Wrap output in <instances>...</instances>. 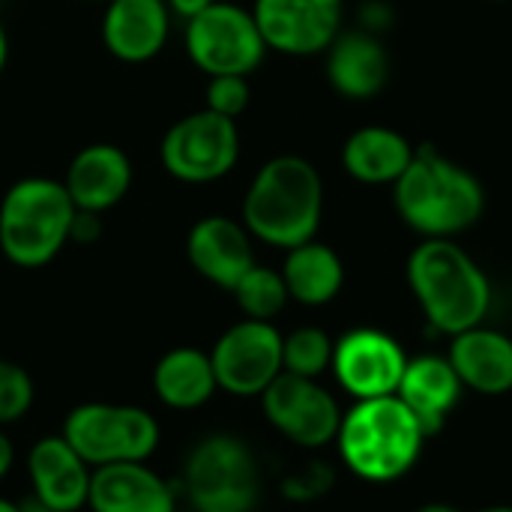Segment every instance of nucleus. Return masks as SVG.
I'll list each match as a JSON object with an SVG mask.
<instances>
[{
  "instance_id": "nucleus-11",
  "label": "nucleus",
  "mask_w": 512,
  "mask_h": 512,
  "mask_svg": "<svg viewBox=\"0 0 512 512\" xmlns=\"http://www.w3.org/2000/svg\"><path fill=\"white\" fill-rule=\"evenodd\" d=\"M258 399L267 423L303 450H321L339 435L342 408L336 396L312 378L282 372Z\"/></svg>"
},
{
  "instance_id": "nucleus-19",
  "label": "nucleus",
  "mask_w": 512,
  "mask_h": 512,
  "mask_svg": "<svg viewBox=\"0 0 512 512\" xmlns=\"http://www.w3.org/2000/svg\"><path fill=\"white\" fill-rule=\"evenodd\" d=\"M327 54V81L345 99H372L390 81V54L369 30L339 33Z\"/></svg>"
},
{
  "instance_id": "nucleus-4",
  "label": "nucleus",
  "mask_w": 512,
  "mask_h": 512,
  "mask_svg": "<svg viewBox=\"0 0 512 512\" xmlns=\"http://www.w3.org/2000/svg\"><path fill=\"white\" fill-rule=\"evenodd\" d=\"M423 444L426 432L399 396L354 402L336 435L345 468L366 483L402 480L420 462Z\"/></svg>"
},
{
  "instance_id": "nucleus-1",
  "label": "nucleus",
  "mask_w": 512,
  "mask_h": 512,
  "mask_svg": "<svg viewBox=\"0 0 512 512\" xmlns=\"http://www.w3.org/2000/svg\"><path fill=\"white\" fill-rule=\"evenodd\" d=\"M324 213V180L303 156H276L258 168L243 198L246 231L276 249L315 240Z\"/></svg>"
},
{
  "instance_id": "nucleus-23",
  "label": "nucleus",
  "mask_w": 512,
  "mask_h": 512,
  "mask_svg": "<svg viewBox=\"0 0 512 512\" xmlns=\"http://www.w3.org/2000/svg\"><path fill=\"white\" fill-rule=\"evenodd\" d=\"M414 159V144L390 126H363L342 147V168L366 186H393Z\"/></svg>"
},
{
  "instance_id": "nucleus-39",
  "label": "nucleus",
  "mask_w": 512,
  "mask_h": 512,
  "mask_svg": "<svg viewBox=\"0 0 512 512\" xmlns=\"http://www.w3.org/2000/svg\"><path fill=\"white\" fill-rule=\"evenodd\" d=\"M492 3H507V0H492Z\"/></svg>"
},
{
  "instance_id": "nucleus-27",
  "label": "nucleus",
  "mask_w": 512,
  "mask_h": 512,
  "mask_svg": "<svg viewBox=\"0 0 512 512\" xmlns=\"http://www.w3.org/2000/svg\"><path fill=\"white\" fill-rule=\"evenodd\" d=\"M36 402L33 378L24 366L12 360H0V426H12L30 414Z\"/></svg>"
},
{
  "instance_id": "nucleus-20",
  "label": "nucleus",
  "mask_w": 512,
  "mask_h": 512,
  "mask_svg": "<svg viewBox=\"0 0 512 512\" xmlns=\"http://www.w3.org/2000/svg\"><path fill=\"white\" fill-rule=\"evenodd\" d=\"M462 390H465V384L459 381V375L447 357L423 354V357L408 360L396 396L417 417L426 438H432L444 429L447 417L453 414V408L462 399Z\"/></svg>"
},
{
  "instance_id": "nucleus-21",
  "label": "nucleus",
  "mask_w": 512,
  "mask_h": 512,
  "mask_svg": "<svg viewBox=\"0 0 512 512\" xmlns=\"http://www.w3.org/2000/svg\"><path fill=\"white\" fill-rule=\"evenodd\" d=\"M459 381L480 396H504L512 390V339L492 327H471L450 342L447 354Z\"/></svg>"
},
{
  "instance_id": "nucleus-17",
  "label": "nucleus",
  "mask_w": 512,
  "mask_h": 512,
  "mask_svg": "<svg viewBox=\"0 0 512 512\" xmlns=\"http://www.w3.org/2000/svg\"><path fill=\"white\" fill-rule=\"evenodd\" d=\"M63 186L75 210L102 216L105 210L117 207L126 198L132 186V162L114 144H87L72 156Z\"/></svg>"
},
{
  "instance_id": "nucleus-6",
  "label": "nucleus",
  "mask_w": 512,
  "mask_h": 512,
  "mask_svg": "<svg viewBox=\"0 0 512 512\" xmlns=\"http://www.w3.org/2000/svg\"><path fill=\"white\" fill-rule=\"evenodd\" d=\"M180 489L195 512H252L261 498L258 459L237 435H207L189 450Z\"/></svg>"
},
{
  "instance_id": "nucleus-32",
  "label": "nucleus",
  "mask_w": 512,
  "mask_h": 512,
  "mask_svg": "<svg viewBox=\"0 0 512 512\" xmlns=\"http://www.w3.org/2000/svg\"><path fill=\"white\" fill-rule=\"evenodd\" d=\"M12 468H15V444L0 426V480H6Z\"/></svg>"
},
{
  "instance_id": "nucleus-14",
  "label": "nucleus",
  "mask_w": 512,
  "mask_h": 512,
  "mask_svg": "<svg viewBox=\"0 0 512 512\" xmlns=\"http://www.w3.org/2000/svg\"><path fill=\"white\" fill-rule=\"evenodd\" d=\"M186 258L192 270L222 291L234 285L258 264L252 234L231 216H204L186 234Z\"/></svg>"
},
{
  "instance_id": "nucleus-36",
  "label": "nucleus",
  "mask_w": 512,
  "mask_h": 512,
  "mask_svg": "<svg viewBox=\"0 0 512 512\" xmlns=\"http://www.w3.org/2000/svg\"><path fill=\"white\" fill-rule=\"evenodd\" d=\"M0 512H18V501H9V498H0Z\"/></svg>"
},
{
  "instance_id": "nucleus-38",
  "label": "nucleus",
  "mask_w": 512,
  "mask_h": 512,
  "mask_svg": "<svg viewBox=\"0 0 512 512\" xmlns=\"http://www.w3.org/2000/svg\"><path fill=\"white\" fill-rule=\"evenodd\" d=\"M90 3H108V0H90Z\"/></svg>"
},
{
  "instance_id": "nucleus-2",
  "label": "nucleus",
  "mask_w": 512,
  "mask_h": 512,
  "mask_svg": "<svg viewBox=\"0 0 512 512\" xmlns=\"http://www.w3.org/2000/svg\"><path fill=\"white\" fill-rule=\"evenodd\" d=\"M408 285L426 321L450 339L480 327L492 309L486 273L453 237H426L411 252Z\"/></svg>"
},
{
  "instance_id": "nucleus-24",
  "label": "nucleus",
  "mask_w": 512,
  "mask_h": 512,
  "mask_svg": "<svg viewBox=\"0 0 512 512\" xmlns=\"http://www.w3.org/2000/svg\"><path fill=\"white\" fill-rule=\"evenodd\" d=\"M282 279L288 297L300 306H327L339 297L345 285V264L327 243L309 240L288 249L282 264Z\"/></svg>"
},
{
  "instance_id": "nucleus-5",
  "label": "nucleus",
  "mask_w": 512,
  "mask_h": 512,
  "mask_svg": "<svg viewBox=\"0 0 512 512\" xmlns=\"http://www.w3.org/2000/svg\"><path fill=\"white\" fill-rule=\"evenodd\" d=\"M75 204L63 180L24 177L0 201V252L21 270L51 264L69 243Z\"/></svg>"
},
{
  "instance_id": "nucleus-37",
  "label": "nucleus",
  "mask_w": 512,
  "mask_h": 512,
  "mask_svg": "<svg viewBox=\"0 0 512 512\" xmlns=\"http://www.w3.org/2000/svg\"><path fill=\"white\" fill-rule=\"evenodd\" d=\"M477 512H512L510 504H495V507H483V510Z\"/></svg>"
},
{
  "instance_id": "nucleus-26",
  "label": "nucleus",
  "mask_w": 512,
  "mask_h": 512,
  "mask_svg": "<svg viewBox=\"0 0 512 512\" xmlns=\"http://www.w3.org/2000/svg\"><path fill=\"white\" fill-rule=\"evenodd\" d=\"M333 339L321 327H297L282 336V372L318 381L333 363Z\"/></svg>"
},
{
  "instance_id": "nucleus-18",
  "label": "nucleus",
  "mask_w": 512,
  "mask_h": 512,
  "mask_svg": "<svg viewBox=\"0 0 512 512\" xmlns=\"http://www.w3.org/2000/svg\"><path fill=\"white\" fill-rule=\"evenodd\" d=\"M171 33L165 0H108L102 15V42L123 63L153 60Z\"/></svg>"
},
{
  "instance_id": "nucleus-7",
  "label": "nucleus",
  "mask_w": 512,
  "mask_h": 512,
  "mask_svg": "<svg viewBox=\"0 0 512 512\" xmlns=\"http://www.w3.org/2000/svg\"><path fill=\"white\" fill-rule=\"evenodd\" d=\"M60 435L90 468L117 462H150L162 441L159 420L150 411L117 402L75 405L66 414Z\"/></svg>"
},
{
  "instance_id": "nucleus-12",
  "label": "nucleus",
  "mask_w": 512,
  "mask_h": 512,
  "mask_svg": "<svg viewBox=\"0 0 512 512\" xmlns=\"http://www.w3.org/2000/svg\"><path fill=\"white\" fill-rule=\"evenodd\" d=\"M405 366H408V354L402 351V345L390 333L375 327H357L345 333L333 345V363H330L339 387L348 396H354V402L396 396Z\"/></svg>"
},
{
  "instance_id": "nucleus-16",
  "label": "nucleus",
  "mask_w": 512,
  "mask_h": 512,
  "mask_svg": "<svg viewBox=\"0 0 512 512\" xmlns=\"http://www.w3.org/2000/svg\"><path fill=\"white\" fill-rule=\"evenodd\" d=\"M90 512H177V489L147 462H117L93 468Z\"/></svg>"
},
{
  "instance_id": "nucleus-25",
  "label": "nucleus",
  "mask_w": 512,
  "mask_h": 512,
  "mask_svg": "<svg viewBox=\"0 0 512 512\" xmlns=\"http://www.w3.org/2000/svg\"><path fill=\"white\" fill-rule=\"evenodd\" d=\"M234 300L243 312V318L252 321H273L282 315V309L288 306V288L279 270L273 267H261L255 264L237 285H234Z\"/></svg>"
},
{
  "instance_id": "nucleus-13",
  "label": "nucleus",
  "mask_w": 512,
  "mask_h": 512,
  "mask_svg": "<svg viewBox=\"0 0 512 512\" xmlns=\"http://www.w3.org/2000/svg\"><path fill=\"white\" fill-rule=\"evenodd\" d=\"M255 24L270 51L288 57L324 54L342 33V0H255Z\"/></svg>"
},
{
  "instance_id": "nucleus-30",
  "label": "nucleus",
  "mask_w": 512,
  "mask_h": 512,
  "mask_svg": "<svg viewBox=\"0 0 512 512\" xmlns=\"http://www.w3.org/2000/svg\"><path fill=\"white\" fill-rule=\"evenodd\" d=\"M102 234V219L99 213H84V210H75V219H72V231H69V243H93L99 240Z\"/></svg>"
},
{
  "instance_id": "nucleus-31",
  "label": "nucleus",
  "mask_w": 512,
  "mask_h": 512,
  "mask_svg": "<svg viewBox=\"0 0 512 512\" xmlns=\"http://www.w3.org/2000/svg\"><path fill=\"white\" fill-rule=\"evenodd\" d=\"M216 0H165V6H168V12L171 15H177V18H183V21H192L195 15H201L207 6H213Z\"/></svg>"
},
{
  "instance_id": "nucleus-29",
  "label": "nucleus",
  "mask_w": 512,
  "mask_h": 512,
  "mask_svg": "<svg viewBox=\"0 0 512 512\" xmlns=\"http://www.w3.org/2000/svg\"><path fill=\"white\" fill-rule=\"evenodd\" d=\"M330 486H333V471L327 465L315 462V465L303 468L300 474L288 477L282 483V495L291 498V501H315V498L327 495Z\"/></svg>"
},
{
  "instance_id": "nucleus-33",
  "label": "nucleus",
  "mask_w": 512,
  "mask_h": 512,
  "mask_svg": "<svg viewBox=\"0 0 512 512\" xmlns=\"http://www.w3.org/2000/svg\"><path fill=\"white\" fill-rule=\"evenodd\" d=\"M18 512H54L48 504H42L33 492L24 498V501H18Z\"/></svg>"
},
{
  "instance_id": "nucleus-9",
  "label": "nucleus",
  "mask_w": 512,
  "mask_h": 512,
  "mask_svg": "<svg viewBox=\"0 0 512 512\" xmlns=\"http://www.w3.org/2000/svg\"><path fill=\"white\" fill-rule=\"evenodd\" d=\"M267 42L255 24L252 9H243L237 3L216 0L201 15L186 21V54L192 63L213 75H252L264 54Z\"/></svg>"
},
{
  "instance_id": "nucleus-35",
  "label": "nucleus",
  "mask_w": 512,
  "mask_h": 512,
  "mask_svg": "<svg viewBox=\"0 0 512 512\" xmlns=\"http://www.w3.org/2000/svg\"><path fill=\"white\" fill-rule=\"evenodd\" d=\"M417 512H462V510H456V507H450V504H426V507H420Z\"/></svg>"
},
{
  "instance_id": "nucleus-22",
  "label": "nucleus",
  "mask_w": 512,
  "mask_h": 512,
  "mask_svg": "<svg viewBox=\"0 0 512 512\" xmlns=\"http://www.w3.org/2000/svg\"><path fill=\"white\" fill-rule=\"evenodd\" d=\"M150 381H153L156 399L171 411H198L219 390L210 351H201L192 345L165 351L156 360Z\"/></svg>"
},
{
  "instance_id": "nucleus-3",
  "label": "nucleus",
  "mask_w": 512,
  "mask_h": 512,
  "mask_svg": "<svg viewBox=\"0 0 512 512\" xmlns=\"http://www.w3.org/2000/svg\"><path fill=\"white\" fill-rule=\"evenodd\" d=\"M393 198L399 216L423 237H456L486 210L480 180L432 144L414 150L411 165L393 183Z\"/></svg>"
},
{
  "instance_id": "nucleus-8",
  "label": "nucleus",
  "mask_w": 512,
  "mask_h": 512,
  "mask_svg": "<svg viewBox=\"0 0 512 512\" xmlns=\"http://www.w3.org/2000/svg\"><path fill=\"white\" fill-rule=\"evenodd\" d=\"M162 168L180 183L204 186L228 177L240 159L237 120L210 108L180 117L159 144Z\"/></svg>"
},
{
  "instance_id": "nucleus-10",
  "label": "nucleus",
  "mask_w": 512,
  "mask_h": 512,
  "mask_svg": "<svg viewBox=\"0 0 512 512\" xmlns=\"http://www.w3.org/2000/svg\"><path fill=\"white\" fill-rule=\"evenodd\" d=\"M210 363L222 393L237 399L261 396L282 375V333L273 321L243 318L216 339Z\"/></svg>"
},
{
  "instance_id": "nucleus-15",
  "label": "nucleus",
  "mask_w": 512,
  "mask_h": 512,
  "mask_svg": "<svg viewBox=\"0 0 512 512\" xmlns=\"http://www.w3.org/2000/svg\"><path fill=\"white\" fill-rule=\"evenodd\" d=\"M93 468L57 435L39 438L27 453V480L30 492L54 512L87 510Z\"/></svg>"
},
{
  "instance_id": "nucleus-28",
  "label": "nucleus",
  "mask_w": 512,
  "mask_h": 512,
  "mask_svg": "<svg viewBox=\"0 0 512 512\" xmlns=\"http://www.w3.org/2000/svg\"><path fill=\"white\" fill-rule=\"evenodd\" d=\"M249 78L246 75H213L207 78V93H204V108L237 120L249 108Z\"/></svg>"
},
{
  "instance_id": "nucleus-34",
  "label": "nucleus",
  "mask_w": 512,
  "mask_h": 512,
  "mask_svg": "<svg viewBox=\"0 0 512 512\" xmlns=\"http://www.w3.org/2000/svg\"><path fill=\"white\" fill-rule=\"evenodd\" d=\"M6 60H9V36H6V30L0 24V72L6 69Z\"/></svg>"
}]
</instances>
